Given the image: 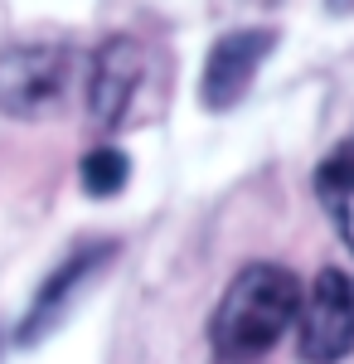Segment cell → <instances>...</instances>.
<instances>
[{
	"label": "cell",
	"mask_w": 354,
	"mask_h": 364,
	"mask_svg": "<svg viewBox=\"0 0 354 364\" xmlns=\"http://www.w3.org/2000/svg\"><path fill=\"white\" fill-rule=\"evenodd\" d=\"M78 58L68 44L39 39V44H10L0 54V112L15 122L54 117L73 87Z\"/></svg>",
	"instance_id": "2"
},
{
	"label": "cell",
	"mask_w": 354,
	"mask_h": 364,
	"mask_svg": "<svg viewBox=\"0 0 354 364\" xmlns=\"http://www.w3.org/2000/svg\"><path fill=\"white\" fill-rule=\"evenodd\" d=\"M112 257H117V243H107V238L73 248L54 272H49V282H39V291H34V301H29V311H25V321H20V336H15V340H20L25 350H29V345H39V340H49L58 326H63V316L73 311V301L82 296V287L97 277Z\"/></svg>",
	"instance_id": "5"
},
{
	"label": "cell",
	"mask_w": 354,
	"mask_h": 364,
	"mask_svg": "<svg viewBox=\"0 0 354 364\" xmlns=\"http://www.w3.org/2000/svg\"><path fill=\"white\" fill-rule=\"evenodd\" d=\"M301 282L277 262H247L223 287L209 321V340L223 360H257L296 326L301 316Z\"/></svg>",
	"instance_id": "1"
},
{
	"label": "cell",
	"mask_w": 354,
	"mask_h": 364,
	"mask_svg": "<svg viewBox=\"0 0 354 364\" xmlns=\"http://www.w3.org/2000/svg\"><path fill=\"white\" fill-rule=\"evenodd\" d=\"M316 199L326 209V219L335 224L340 243L354 252V151H335L330 161H321L316 170Z\"/></svg>",
	"instance_id": "7"
},
{
	"label": "cell",
	"mask_w": 354,
	"mask_h": 364,
	"mask_svg": "<svg viewBox=\"0 0 354 364\" xmlns=\"http://www.w3.org/2000/svg\"><path fill=\"white\" fill-rule=\"evenodd\" d=\"M78 180H82V195L112 199V195L127 190V180H132V161H127V151H117V146H97V151L82 156Z\"/></svg>",
	"instance_id": "8"
},
{
	"label": "cell",
	"mask_w": 354,
	"mask_h": 364,
	"mask_svg": "<svg viewBox=\"0 0 354 364\" xmlns=\"http://www.w3.org/2000/svg\"><path fill=\"white\" fill-rule=\"evenodd\" d=\"M272 49H277V29H267V25H247V29H228V34H218L214 49H209V58H204L199 102H204L209 112H228V107H238Z\"/></svg>",
	"instance_id": "4"
},
{
	"label": "cell",
	"mask_w": 354,
	"mask_h": 364,
	"mask_svg": "<svg viewBox=\"0 0 354 364\" xmlns=\"http://www.w3.org/2000/svg\"><path fill=\"white\" fill-rule=\"evenodd\" d=\"M296 350L306 364H340L354 350V287L340 267H326L301 296Z\"/></svg>",
	"instance_id": "3"
},
{
	"label": "cell",
	"mask_w": 354,
	"mask_h": 364,
	"mask_svg": "<svg viewBox=\"0 0 354 364\" xmlns=\"http://www.w3.org/2000/svg\"><path fill=\"white\" fill-rule=\"evenodd\" d=\"M350 151H354V146H350Z\"/></svg>",
	"instance_id": "9"
},
{
	"label": "cell",
	"mask_w": 354,
	"mask_h": 364,
	"mask_svg": "<svg viewBox=\"0 0 354 364\" xmlns=\"http://www.w3.org/2000/svg\"><path fill=\"white\" fill-rule=\"evenodd\" d=\"M141 73H146V49H141L132 34H112L107 44L92 54V68H87V112L97 127H117L132 97L141 87Z\"/></svg>",
	"instance_id": "6"
}]
</instances>
